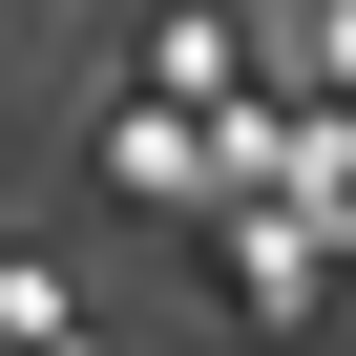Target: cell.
I'll use <instances>...</instances> for the list:
<instances>
[{
  "label": "cell",
  "mask_w": 356,
  "mask_h": 356,
  "mask_svg": "<svg viewBox=\"0 0 356 356\" xmlns=\"http://www.w3.org/2000/svg\"><path fill=\"white\" fill-rule=\"evenodd\" d=\"M210 273H231V293H252V314H314V231H231V252H210Z\"/></svg>",
  "instance_id": "6da1fadb"
},
{
  "label": "cell",
  "mask_w": 356,
  "mask_h": 356,
  "mask_svg": "<svg viewBox=\"0 0 356 356\" xmlns=\"http://www.w3.org/2000/svg\"><path fill=\"white\" fill-rule=\"evenodd\" d=\"M314 63H335V105H356V0H314Z\"/></svg>",
  "instance_id": "7a4b0ae2"
}]
</instances>
